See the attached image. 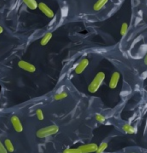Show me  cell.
Listing matches in <instances>:
<instances>
[{
	"label": "cell",
	"mask_w": 147,
	"mask_h": 153,
	"mask_svg": "<svg viewBox=\"0 0 147 153\" xmlns=\"http://www.w3.org/2000/svg\"><path fill=\"white\" fill-rule=\"evenodd\" d=\"M105 79V73L104 72H98V73L95 75V77L93 80L91 81V83L88 86V91L90 92L91 94H94L95 92L98 91V89L100 88V86L102 85L103 81Z\"/></svg>",
	"instance_id": "1"
},
{
	"label": "cell",
	"mask_w": 147,
	"mask_h": 153,
	"mask_svg": "<svg viewBox=\"0 0 147 153\" xmlns=\"http://www.w3.org/2000/svg\"><path fill=\"white\" fill-rule=\"evenodd\" d=\"M59 131V127L53 124V125H49L47 127H43V128L39 129L36 132V136L42 139V138L48 137V136H52V135L56 134Z\"/></svg>",
	"instance_id": "2"
},
{
	"label": "cell",
	"mask_w": 147,
	"mask_h": 153,
	"mask_svg": "<svg viewBox=\"0 0 147 153\" xmlns=\"http://www.w3.org/2000/svg\"><path fill=\"white\" fill-rule=\"evenodd\" d=\"M18 67L22 70L26 71V72H29V73H34L36 71V67L35 65H33L32 63L28 62V61H25V60H20V61L17 63Z\"/></svg>",
	"instance_id": "3"
},
{
	"label": "cell",
	"mask_w": 147,
	"mask_h": 153,
	"mask_svg": "<svg viewBox=\"0 0 147 153\" xmlns=\"http://www.w3.org/2000/svg\"><path fill=\"white\" fill-rule=\"evenodd\" d=\"M38 9L41 11V12L44 14V15L47 17V18H53L54 17V12H53V10L51 9L50 7L48 6L47 4L44 3V2H39L38 3Z\"/></svg>",
	"instance_id": "4"
},
{
	"label": "cell",
	"mask_w": 147,
	"mask_h": 153,
	"mask_svg": "<svg viewBox=\"0 0 147 153\" xmlns=\"http://www.w3.org/2000/svg\"><path fill=\"white\" fill-rule=\"evenodd\" d=\"M78 149L81 153H93L96 152L98 149V146L95 143H88V144H83V145L79 146Z\"/></svg>",
	"instance_id": "5"
},
{
	"label": "cell",
	"mask_w": 147,
	"mask_h": 153,
	"mask_svg": "<svg viewBox=\"0 0 147 153\" xmlns=\"http://www.w3.org/2000/svg\"><path fill=\"white\" fill-rule=\"evenodd\" d=\"M11 124H12L14 130H15L16 132H18V133H20V132L23 131V126H22V123L21 121H20L19 117L16 116V115H13L12 117H11Z\"/></svg>",
	"instance_id": "6"
},
{
	"label": "cell",
	"mask_w": 147,
	"mask_h": 153,
	"mask_svg": "<svg viewBox=\"0 0 147 153\" xmlns=\"http://www.w3.org/2000/svg\"><path fill=\"white\" fill-rule=\"evenodd\" d=\"M119 80H120V73L117 71L113 72L111 75L110 81H109V87L111 89H115L117 87L118 83H119Z\"/></svg>",
	"instance_id": "7"
},
{
	"label": "cell",
	"mask_w": 147,
	"mask_h": 153,
	"mask_svg": "<svg viewBox=\"0 0 147 153\" xmlns=\"http://www.w3.org/2000/svg\"><path fill=\"white\" fill-rule=\"evenodd\" d=\"M88 64H89V60L87 58H83L75 67V73L76 74H81L82 72L86 69V67L88 66Z\"/></svg>",
	"instance_id": "8"
},
{
	"label": "cell",
	"mask_w": 147,
	"mask_h": 153,
	"mask_svg": "<svg viewBox=\"0 0 147 153\" xmlns=\"http://www.w3.org/2000/svg\"><path fill=\"white\" fill-rule=\"evenodd\" d=\"M22 1L30 10H36L38 8V3H37L36 0H22Z\"/></svg>",
	"instance_id": "9"
},
{
	"label": "cell",
	"mask_w": 147,
	"mask_h": 153,
	"mask_svg": "<svg viewBox=\"0 0 147 153\" xmlns=\"http://www.w3.org/2000/svg\"><path fill=\"white\" fill-rule=\"evenodd\" d=\"M122 130L124 131L125 133H128V134L136 133V128L129 123H126V124H124V125H122Z\"/></svg>",
	"instance_id": "10"
},
{
	"label": "cell",
	"mask_w": 147,
	"mask_h": 153,
	"mask_svg": "<svg viewBox=\"0 0 147 153\" xmlns=\"http://www.w3.org/2000/svg\"><path fill=\"white\" fill-rule=\"evenodd\" d=\"M107 2H108V0H97V1L95 2V4L93 5V10L94 11L101 10L102 8L106 5Z\"/></svg>",
	"instance_id": "11"
},
{
	"label": "cell",
	"mask_w": 147,
	"mask_h": 153,
	"mask_svg": "<svg viewBox=\"0 0 147 153\" xmlns=\"http://www.w3.org/2000/svg\"><path fill=\"white\" fill-rule=\"evenodd\" d=\"M52 36H53L52 32H47L44 36L42 37L41 40H40V44H41L42 46H45L46 44H48V42L51 40V38H52Z\"/></svg>",
	"instance_id": "12"
},
{
	"label": "cell",
	"mask_w": 147,
	"mask_h": 153,
	"mask_svg": "<svg viewBox=\"0 0 147 153\" xmlns=\"http://www.w3.org/2000/svg\"><path fill=\"white\" fill-rule=\"evenodd\" d=\"M4 145H5V147H6L8 152H14V150H15V149H14L13 143L11 142L10 139H5L4 140Z\"/></svg>",
	"instance_id": "13"
},
{
	"label": "cell",
	"mask_w": 147,
	"mask_h": 153,
	"mask_svg": "<svg viewBox=\"0 0 147 153\" xmlns=\"http://www.w3.org/2000/svg\"><path fill=\"white\" fill-rule=\"evenodd\" d=\"M67 92L65 91H61V92H58L57 94L54 95V100H62L64 98L67 97Z\"/></svg>",
	"instance_id": "14"
},
{
	"label": "cell",
	"mask_w": 147,
	"mask_h": 153,
	"mask_svg": "<svg viewBox=\"0 0 147 153\" xmlns=\"http://www.w3.org/2000/svg\"><path fill=\"white\" fill-rule=\"evenodd\" d=\"M107 147H108L107 142H101V144L98 146V149H97L96 153H103L106 149H107Z\"/></svg>",
	"instance_id": "15"
},
{
	"label": "cell",
	"mask_w": 147,
	"mask_h": 153,
	"mask_svg": "<svg viewBox=\"0 0 147 153\" xmlns=\"http://www.w3.org/2000/svg\"><path fill=\"white\" fill-rule=\"evenodd\" d=\"M128 31V23L127 22H124L122 25H121V28H120V34L121 36H124Z\"/></svg>",
	"instance_id": "16"
},
{
	"label": "cell",
	"mask_w": 147,
	"mask_h": 153,
	"mask_svg": "<svg viewBox=\"0 0 147 153\" xmlns=\"http://www.w3.org/2000/svg\"><path fill=\"white\" fill-rule=\"evenodd\" d=\"M95 119H96V121H98L99 123H104L105 122V120H106V118L103 116L102 114H96L95 115Z\"/></svg>",
	"instance_id": "17"
},
{
	"label": "cell",
	"mask_w": 147,
	"mask_h": 153,
	"mask_svg": "<svg viewBox=\"0 0 147 153\" xmlns=\"http://www.w3.org/2000/svg\"><path fill=\"white\" fill-rule=\"evenodd\" d=\"M63 153H81L78 148H67L65 149Z\"/></svg>",
	"instance_id": "18"
},
{
	"label": "cell",
	"mask_w": 147,
	"mask_h": 153,
	"mask_svg": "<svg viewBox=\"0 0 147 153\" xmlns=\"http://www.w3.org/2000/svg\"><path fill=\"white\" fill-rule=\"evenodd\" d=\"M36 116L38 118V120H40V121H42L44 119V115H43V112L41 109H37L36 110Z\"/></svg>",
	"instance_id": "19"
},
{
	"label": "cell",
	"mask_w": 147,
	"mask_h": 153,
	"mask_svg": "<svg viewBox=\"0 0 147 153\" xmlns=\"http://www.w3.org/2000/svg\"><path fill=\"white\" fill-rule=\"evenodd\" d=\"M0 153H8L6 147H5V145L1 141H0Z\"/></svg>",
	"instance_id": "20"
},
{
	"label": "cell",
	"mask_w": 147,
	"mask_h": 153,
	"mask_svg": "<svg viewBox=\"0 0 147 153\" xmlns=\"http://www.w3.org/2000/svg\"><path fill=\"white\" fill-rule=\"evenodd\" d=\"M144 63H145V65H147V53H146L145 57H144Z\"/></svg>",
	"instance_id": "21"
},
{
	"label": "cell",
	"mask_w": 147,
	"mask_h": 153,
	"mask_svg": "<svg viewBox=\"0 0 147 153\" xmlns=\"http://www.w3.org/2000/svg\"><path fill=\"white\" fill-rule=\"evenodd\" d=\"M3 31H4L3 27H2V26H0V34H2V33H3Z\"/></svg>",
	"instance_id": "22"
},
{
	"label": "cell",
	"mask_w": 147,
	"mask_h": 153,
	"mask_svg": "<svg viewBox=\"0 0 147 153\" xmlns=\"http://www.w3.org/2000/svg\"><path fill=\"white\" fill-rule=\"evenodd\" d=\"M131 153H135V152H131Z\"/></svg>",
	"instance_id": "23"
}]
</instances>
